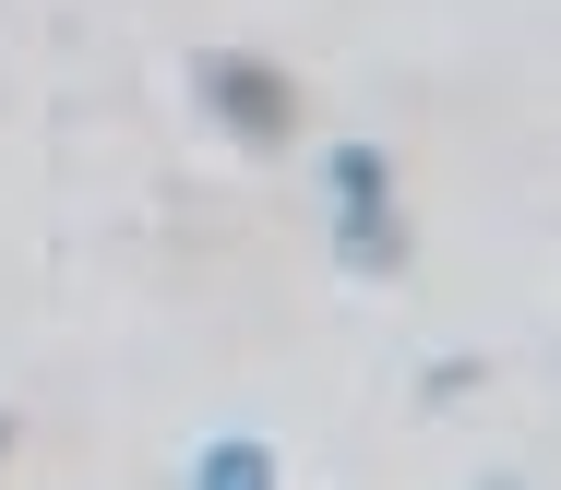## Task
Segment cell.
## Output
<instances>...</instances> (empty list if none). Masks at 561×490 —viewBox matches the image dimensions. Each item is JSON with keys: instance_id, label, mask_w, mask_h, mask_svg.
Listing matches in <instances>:
<instances>
[{"instance_id": "obj_1", "label": "cell", "mask_w": 561, "mask_h": 490, "mask_svg": "<svg viewBox=\"0 0 561 490\" xmlns=\"http://www.w3.org/2000/svg\"><path fill=\"white\" fill-rule=\"evenodd\" d=\"M335 192H346V263L382 275V263H394V216H382V156H370V144L335 156Z\"/></svg>"}, {"instance_id": "obj_2", "label": "cell", "mask_w": 561, "mask_h": 490, "mask_svg": "<svg viewBox=\"0 0 561 490\" xmlns=\"http://www.w3.org/2000/svg\"><path fill=\"white\" fill-rule=\"evenodd\" d=\"M216 109L251 132V144H275V132H287V96H275V72H251V60H216Z\"/></svg>"}]
</instances>
